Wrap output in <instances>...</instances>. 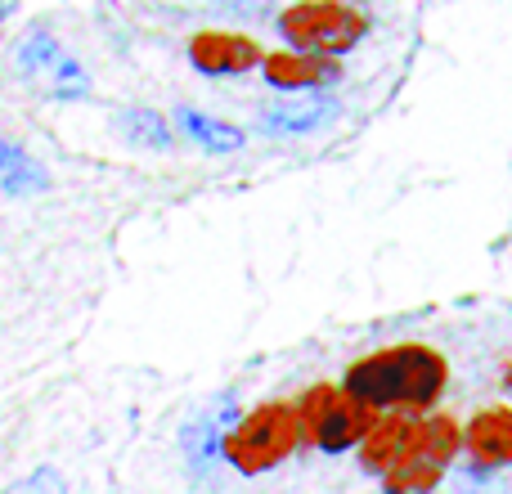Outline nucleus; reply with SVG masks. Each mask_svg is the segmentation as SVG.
I'll return each instance as SVG.
<instances>
[{
	"instance_id": "obj_1",
	"label": "nucleus",
	"mask_w": 512,
	"mask_h": 494,
	"mask_svg": "<svg viewBox=\"0 0 512 494\" xmlns=\"http://www.w3.org/2000/svg\"><path fill=\"white\" fill-rule=\"evenodd\" d=\"M445 382H450V364L432 346H391V351L364 355L346 369L342 391L360 400L369 414H427L441 400Z\"/></svg>"
},
{
	"instance_id": "obj_2",
	"label": "nucleus",
	"mask_w": 512,
	"mask_h": 494,
	"mask_svg": "<svg viewBox=\"0 0 512 494\" xmlns=\"http://www.w3.org/2000/svg\"><path fill=\"white\" fill-rule=\"evenodd\" d=\"M459 450H463V432H459L454 418H445V414L414 418V427H409L396 463H391V472L382 477L387 481L382 490H391V494H432L445 481V472L454 468V454Z\"/></svg>"
},
{
	"instance_id": "obj_3",
	"label": "nucleus",
	"mask_w": 512,
	"mask_h": 494,
	"mask_svg": "<svg viewBox=\"0 0 512 494\" xmlns=\"http://www.w3.org/2000/svg\"><path fill=\"white\" fill-rule=\"evenodd\" d=\"M297 445H301L297 405L274 400V405H261V409H252V414H243L239 423L230 427L221 454L230 459L234 472H243V477H261V472L279 468Z\"/></svg>"
},
{
	"instance_id": "obj_4",
	"label": "nucleus",
	"mask_w": 512,
	"mask_h": 494,
	"mask_svg": "<svg viewBox=\"0 0 512 494\" xmlns=\"http://www.w3.org/2000/svg\"><path fill=\"white\" fill-rule=\"evenodd\" d=\"M283 41L297 54H315V59H337V54L355 50L369 32V18L355 5L342 0H310V5H292L279 14Z\"/></svg>"
},
{
	"instance_id": "obj_5",
	"label": "nucleus",
	"mask_w": 512,
	"mask_h": 494,
	"mask_svg": "<svg viewBox=\"0 0 512 494\" xmlns=\"http://www.w3.org/2000/svg\"><path fill=\"white\" fill-rule=\"evenodd\" d=\"M369 409L360 400H351L342 387H310L306 396L297 400V423H301V445H315L324 454H346L369 436L373 427Z\"/></svg>"
},
{
	"instance_id": "obj_6",
	"label": "nucleus",
	"mask_w": 512,
	"mask_h": 494,
	"mask_svg": "<svg viewBox=\"0 0 512 494\" xmlns=\"http://www.w3.org/2000/svg\"><path fill=\"white\" fill-rule=\"evenodd\" d=\"M265 50L252 41L248 32H198L189 41V63L203 77H243V72L261 68Z\"/></svg>"
},
{
	"instance_id": "obj_7",
	"label": "nucleus",
	"mask_w": 512,
	"mask_h": 494,
	"mask_svg": "<svg viewBox=\"0 0 512 494\" xmlns=\"http://www.w3.org/2000/svg\"><path fill=\"white\" fill-rule=\"evenodd\" d=\"M261 77L274 90H292V95H319L324 86L342 81V63L337 59H315V54H297V50H279L261 59Z\"/></svg>"
},
{
	"instance_id": "obj_8",
	"label": "nucleus",
	"mask_w": 512,
	"mask_h": 494,
	"mask_svg": "<svg viewBox=\"0 0 512 494\" xmlns=\"http://www.w3.org/2000/svg\"><path fill=\"white\" fill-rule=\"evenodd\" d=\"M463 450L472 463L481 468H508L512 463V409L508 405H490L463 427Z\"/></svg>"
},
{
	"instance_id": "obj_9",
	"label": "nucleus",
	"mask_w": 512,
	"mask_h": 494,
	"mask_svg": "<svg viewBox=\"0 0 512 494\" xmlns=\"http://www.w3.org/2000/svg\"><path fill=\"white\" fill-rule=\"evenodd\" d=\"M342 117V104L328 95H297V99H283V104L261 108V131L270 135H310V131H324L328 122Z\"/></svg>"
},
{
	"instance_id": "obj_10",
	"label": "nucleus",
	"mask_w": 512,
	"mask_h": 494,
	"mask_svg": "<svg viewBox=\"0 0 512 494\" xmlns=\"http://www.w3.org/2000/svg\"><path fill=\"white\" fill-rule=\"evenodd\" d=\"M409 427H414V414H382L373 418L369 436L360 441V472H369V477H387L391 463H396L400 445H405Z\"/></svg>"
},
{
	"instance_id": "obj_11",
	"label": "nucleus",
	"mask_w": 512,
	"mask_h": 494,
	"mask_svg": "<svg viewBox=\"0 0 512 494\" xmlns=\"http://www.w3.org/2000/svg\"><path fill=\"white\" fill-rule=\"evenodd\" d=\"M45 189H50V171H45L23 144L0 135V194L27 198V194H45Z\"/></svg>"
},
{
	"instance_id": "obj_12",
	"label": "nucleus",
	"mask_w": 512,
	"mask_h": 494,
	"mask_svg": "<svg viewBox=\"0 0 512 494\" xmlns=\"http://www.w3.org/2000/svg\"><path fill=\"white\" fill-rule=\"evenodd\" d=\"M176 126L207 153H239L248 144V131L234 122H221V117H207L198 108H176Z\"/></svg>"
},
{
	"instance_id": "obj_13",
	"label": "nucleus",
	"mask_w": 512,
	"mask_h": 494,
	"mask_svg": "<svg viewBox=\"0 0 512 494\" xmlns=\"http://www.w3.org/2000/svg\"><path fill=\"white\" fill-rule=\"evenodd\" d=\"M117 131H122L126 144H135V149H158L167 153L171 144V122L158 113V108H122L117 113Z\"/></svg>"
},
{
	"instance_id": "obj_14",
	"label": "nucleus",
	"mask_w": 512,
	"mask_h": 494,
	"mask_svg": "<svg viewBox=\"0 0 512 494\" xmlns=\"http://www.w3.org/2000/svg\"><path fill=\"white\" fill-rule=\"evenodd\" d=\"M59 59H63V45L50 32H27L14 50V72L23 81H41Z\"/></svg>"
},
{
	"instance_id": "obj_15",
	"label": "nucleus",
	"mask_w": 512,
	"mask_h": 494,
	"mask_svg": "<svg viewBox=\"0 0 512 494\" xmlns=\"http://www.w3.org/2000/svg\"><path fill=\"white\" fill-rule=\"evenodd\" d=\"M41 90H45V99H59V104L86 99L90 95V72L81 68V59H72V54L63 50V59L41 77Z\"/></svg>"
},
{
	"instance_id": "obj_16",
	"label": "nucleus",
	"mask_w": 512,
	"mask_h": 494,
	"mask_svg": "<svg viewBox=\"0 0 512 494\" xmlns=\"http://www.w3.org/2000/svg\"><path fill=\"white\" fill-rule=\"evenodd\" d=\"M23 490L27 494H68V481L59 477V468H36Z\"/></svg>"
},
{
	"instance_id": "obj_17",
	"label": "nucleus",
	"mask_w": 512,
	"mask_h": 494,
	"mask_svg": "<svg viewBox=\"0 0 512 494\" xmlns=\"http://www.w3.org/2000/svg\"><path fill=\"white\" fill-rule=\"evenodd\" d=\"M454 477H459L463 486H490V481H495V472L481 468V463H468V468H459Z\"/></svg>"
},
{
	"instance_id": "obj_18",
	"label": "nucleus",
	"mask_w": 512,
	"mask_h": 494,
	"mask_svg": "<svg viewBox=\"0 0 512 494\" xmlns=\"http://www.w3.org/2000/svg\"><path fill=\"white\" fill-rule=\"evenodd\" d=\"M504 387H508V391H512V360H508V364H504Z\"/></svg>"
},
{
	"instance_id": "obj_19",
	"label": "nucleus",
	"mask_w": 512,
	"mask_h": 494,
	"mask_svg": "<svg viewBox=\"0 0 512 494\" xmlns=\"http://www.w3.org/2000/svg\"><path fill=\"white\" fill-rule=\"evenodd\" d=\"M369 494H391V490H369Z\"/></svg>"
}]
</instances>
